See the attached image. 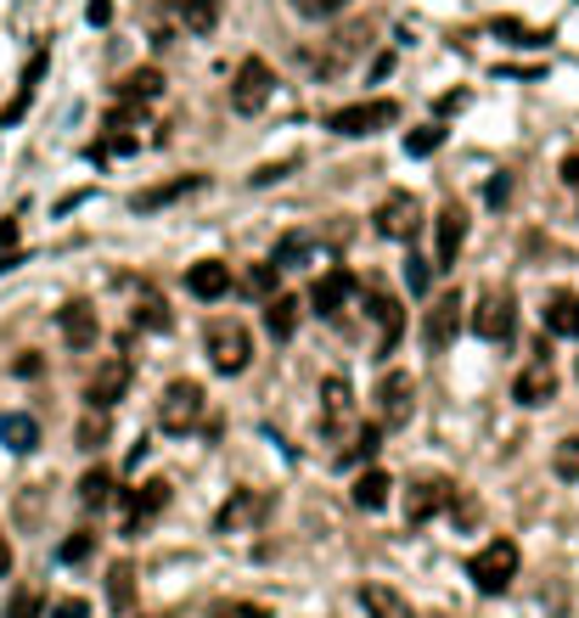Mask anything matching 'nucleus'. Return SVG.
Listing matches in <instances>:
<instances>
[{"mask_svg":"<svg viewBox=\"0 0 579 618\" xmlns=\"http://www.w3.org/2000/svg\"><path fill=\"white\" fill-rule=\"evenodd\" d=\"M467 579H473V590L478 596H507L512 590V579H518V540H489V546H478L473 551V563H467Z\"/></svg>","mask_w":579,"mask_h":618,"instance_id":"1","label":"nucleus"},{"mask_svg":"<svg viewBox=\"0 0 579 618\" xmlns=\"http://www.w3.org/2000/svg\"><path fill=\"white\" fill-rule=\"evenodd\" d=\"M203 348H209V366H214L220 377H242L247 361H254V337H247L242 321H209Z\"/></svg>","mask_w":579,"mask_h":618,"instance_id":"2","label":"nucleus"},{"mask_svg":"<svg viewBox=\"0 0 579 618\" xmlns=\"http://www.w3.org/2000/svg\"><path fill=\"white\" fill-rule=\"evenodd\" d=\"M203 411H209L203 388L181 377V383L163 388V399H158V427L170 433V438H186V433H197V427H203Z\"/></svg>","mask_w":579,"mask_h":618,"instance_id":"3","label":"nucleus"},{"mask_svg":"<svg viewBox=\"0 0 579 618\" xmlns=\"http://www.w3.org/2000/svg\"><path fill=\"white\" fill-rule=\"evenodd\" d=\"M388 124H399V102H394V97H372V102H355V108L326 113V130H333V135H349V141L377 135V130H388Z\"/></svg>","mask_w":579,"mask_h":618,"instance_id":"4","label":"nucleus"},{"mask_svg":"<svg viewBox=\"0 0 579 618\" xmlns=\"http://www.w3.org/2000/svg\"><path fill=\"white\" fill-rule=\"evenodd\" d=\"M271 91H276V68H271L265 57H247V62L236 68V79H231V108H236L242 119H254V113L271 102Z\"/></svg>","mask_w":579,"mask_h":618,"instance_id":"5","label":"nucleus"},{"mask_svg":"<svg viewBox=\"0 0 579 618\" xmlns=\"http://www.w3.org/2000/svg\"><path fill=\"white\" fill-rule=\"evenodd\" d=\"M163 506H170V478H146L141 489H130L124 495V540H141L163 517Z\"/></svg>","mask_w":579,"mask_h":618,"instance_id":"6","label":"nucleus"},{"mask_svg":"<svg viewBox=\"0 0 579 618\" xmlns=\"http://www.w3.org/2000/svg\"><path fill=\"white\" fill-rule=\"evenodd\" d=\"M410 411H417V383H410V372H383L377 377V427H405Z\"/></svg>","mask_w":579,"mask_h":618,"instance_id":"7","label":"nucleus"},{"mask_svg":"<svg viewBox=\"0 0 579 618\" xmlns=\"http://www.w3.org/2000/svg\"><path fill=\"white\" fill-rule=\"evenodd\" d=\"M372 225H377V236H388V242H410V236L423 231V203L410 197V192H388V197L377 203Z\"/></svg>","mask_w":579,"mask_h":618,"instance_id":"8","label":"nucleus"},{"mask_svg":"<svg viewBox=\"0 0 579 618\" xmlns=\"http://www.w3.org/2000/svg\"><path fill=\"white\" fill-rule=\"evenodd\" d=\"M461 321H467V298L461 293H439V304L428 310V326H423L428 355H445V348L461 337Z\"/></svg>","mask_w":579,"mask_h":618,"instance_id":"9","label":"nucleus"},{"mask_svg":"<svg viewBox=\"0 0 579 618\" xmlns=\"http://www.w3.org/2000/svg\"><path fill=\"white\" fill-rule=\"evenodd\" d=\"M512 399H518V405H529V411H540V405H551V399H557V366H551L546 348H535V361L518 372Z\"/></svg>","mask_w":579,"mask_h":618,"instance_id":"10","label":"nucleus"},{"mask_svg":"<svg viewBox=\"0 0 579 618\" xmlns=\"http://www.w3.org/2000/svg\"><path fill=\"white\" fill-rule=\"evenodd\" d=\"M450 500H456V484H450V478H417V484L405 489V523L423 528V523L439 517Z\"/></svg>","mask_w":579,"mask_h":618,"instance_id":"11","label":"nucleus"},{"mask_svg":"<svg viewBox=\"0 0 579 618\" xmlns=\"http://www.w3.org/2000/svg\"><path fill=\"white\" fill-rule=\"evenodd\" d=\"M360 304H366V315H372V321L383 326V343H377V355H394V348H399V337H405V310H399V298H394L388 287H377V282H372Z\"/></svg>","mask_w":579,"mask_h":618,"instance_id":"12","label":"nucleus"},{"mask_svg":"<svg viewBox=\"0 0 579 618\" xmlns=\"http://www.w3.org/2000/svg\"><path fill=\"white\" fill-rule=\"evenodd\" d=\"M260 517H265V495H254V489H231L225 506L214 511V535H242V528H254Z\"/></svg>","mask_w":579,"mask_h":618,"instance_id":"13","label":"nucleus"},{"mask_svg":"<svg viewBox=\"0 0 579 618\" xmlns=\"http://www.w3.org/2000/svg\"><path fill=\"white\" fill-rule=\"evenodd\" d=\"M512 326H518V315H512V298H507V293L478 298V310H473V332H478L484 343H507Z\"/></svg>","mask_w":579,"mask_h":618,"instance_id":"14","label":"nucleus"},{"mask_svg":"<svg viewBox=\"0 0 579 618\" xmlns=\"http://www.w3.org/2000/svg\"><path fill=\"white\" fill-rule=\"evenodd\" d=\"M130 377H135V372H130V361H124V355H113V361H108V366L91 377V388H85L91 411H113V405L130 394Z\"/></svg>","mask_w":579,"mask_h":618,"instance_id":"15","label":"nucleus"},{"mask_svg":"<svg viewBox=\"0 0 579 618\" xmlns=\"http://www.w3.org/2000/svg\"><path fill=\"white\" fill-rule=\"evenodd\" d=\"M203 181H209V174H175V181H163V186L135 192V197H130V209H135V214H158V209H170V203H181V197L203 192Z\"/></svg>","mask_w":579,"mask_h":618,"instance_id":"16","label":"nucleus"},{"mask_svg":"<svg viewBox=\"0 0 579 618\" xmlns=\"http://www.w3.org/2000/svg\"><path fill=\"white\" fill-rule=\"evenodd\" d=\"M349 411H355L349 377H326V383H321V433H326V438H338L344 422H349Z\"/></svg>","mask_w":579,"mask_h":618,"instance_id":"17","label":"nucleus"},{"mask_svg":"<svg viewBox=\"0 0 579 618\" xmlns=\"http://www.w3.org/2000/svg\"><path fill=\"white\" fill-rule=\"evenodd\" d=\"M349 293H355V276L338 264V271H326V276L309 287V310H315L321 321H333V315L344 310V298H349Z\"/></svg>","mask_w":579,"mask_h":618,"instance_id":"18","label":"nucleus"},{"mask_svg":"<svg viewBox=\"0 0 579 618\" xmlns=\"http://www.w3.org/2000/svg\"><path fill=\"white\" fill-rule=\"evenodd\" d=\"M461 242H467V214H461V209H445V214H439V247H434V271H456Z\"/></svg>","mask_w":579,"mask_h":618,"instance_id":"19","label":"nucleus"},{"mask_svg":"<svg viewBox=\"0 0 579 618\" xmlns=\"http://www.w3.org/2000/svg\"><path fill=\"white\" fill-rule=\"evenodd\" d=\"M186 293L214 304V298H225V293H231V271H225L220 259H197L192 271H186Z\"/></svg>","mask_w":579,"mask_h":618,"instance_id":"20","label":"nucleus"},{"mask_svg":"<svg viewBox=\"0 0 579 618\" xmlns=\"http://www.w3.org/2000/svg\"><path fill=\"white\" fill-rule=\"evenodd\" d=\"M57 326H62V337H68L73 348H91V343H96V332H102L91 304H62V310H57Z\"/></svg>","mask_w":579,"mask_h":618,"instance_id":"21","label":"nucleus"},{"mask_svg":"<svg viewBox=\"0 0 579 618\" xmlns=\"http://www.w3.org/2000/svg\"><path fill=\"white\" fill-rule=\"evenodd\" d=\"M0 445H7L12 456H29L40 445V422L23 416V411H7V416H0Z\"/></svg>","mask_w":579,"mask_h":618,"instance_id":"22","label":"nucleus"},{"mask_svg":"<svg viewBox=\"0 0 579 618\" xmlns=\"http://www.w3.org/2000/svg\"><path fill=\"white\" fill-rule=\"evenodd\" d=\"M360 607L372 618H417V607H410L399 590H388V585H360Z\"/></svg>","mask_w":579,"mask_h":618,"instance_id":"23","label":"nucleus"},{"mask_svg":"<svg viewBox=\"0 0 579 618\" xmlns=\"http://www.w3.org/2000/svg\"><path fill=\"white\" fill-rule=\"evenodd\" d=\"M265 332H271L276 343H287V337L298 332V298H293V293L265 298Z\"/></svg>","mask_w":579,"mask_h":618,"instance_id":"24","label":"nucleus"},{"mask_svg":"<svg viewBox=\"0 0 579 618\" xmlns=\"http://www.w3.org/2000/svg\"><path fill=\"white\" fill-rule=\"evenodd\" d=\"M546 332L551 337H579V298L573 293H551L546 298Z\"/></svg>","mask_w":579,"mask_h":618,"instance_id":"25","label":"nucleus"},{"mask_svg":"<svg viewBox=\"0 0 579 618\" xmlns=\"http://www.w3.org/2000/svg\"><path fill=\"white\" fill-rule=\"evenodd\" d=\"M152 97H163V73H158V68H135V73H124V84H119V102L146 108Z\"/></svg>","mask_w":579,"mask_h":618,"instance_id":"26","label":"nucleus"},{"mask_svg":"<svg viewBox=\"0 0 579 618\" xmlns=\"http://www.w3.org/2000/svg\"><path fill=\"white\" fill-rule=\"evenodd\" d=\"M113 489H119V478H113L108 467H91L85 478H79V506H85V511H102V506H113Z\"/></svg>","mask_w":579,"mask_h":618,"instance_id":"27","label":"nucleus"},{"mask_svg":"<svg viewBox=\"0 0 579 618\" xmlns=\"http://www.w3.org/2000/svg\"><path fill=\"white\" fill-rule=\"evenodd\" d=\"M388 495H394V478H388L383 467H372V473L355 478V506H360V511H383Z\"/></svg>","mask_w":579,"mask_h":618,"instance_id":"28","label":"nucleus"},{"mask_svg":"<svg viewBox=\"0 0 579 618\" xmlns=\"http://www.w3.org/2000/svg\"><path fill=\"white\" fill-rule=\"evenodd\" d=\"M489 34H495V40H507V45H518V51H540V45H551V34L524 29L518 18H489Z\"/></svg>","mask_w":579,"mask_h":618,"instance_id":"29","label":"nucleus"},{"mask_svg":"<svg viewBox=\"0 0 579 618\" xmlns=\"http://www.w3.org/2000/svg\"><path fill=\"white\" fill-rule=\"evenodd\" d=\"M108 607L113 612H130L135 607V563H113L108 568Z\"/></svg>","mask_w":579,"mask_h":618,"instance_id":"30","label":"nucleus"},{"mask_svg":"<svg viewBox=\"0 0 579 618\" xmlns=\"http://www.w3.org/2000/svg\"><path fill=\"white\" fill-rule=\"evenodd\" d=\"M181 18L192 34H214L220 29V0H181Z\"/></svg>","mask_w":579,"mask_h":618,"instance_id":"31","label":"nucleus"},{"mask_svg":"<svg viewBox=\"0 0 579 618\" xmlns=\"http://www.w3.org/2000/svg\"><path fill=\"white\" fill-rule=\"evenodd\" d=\"M439 146H445V124H439V119H434V124H423V130H410V135H405V152H410V158H434Z\"/></svg>","mask_w":579,"mask_h":618,"instance_id":"32","label":"nucleus"},{"mask_svg":"<svg viewBox=\"0 0 579 618\" xmlns=\"http://www.w3.org/2000/svg\"><path fill=\"white\" fill-rule=\"evenodd\" d=\"M304 259H309V236H298V231H287V236L276 242V253H271L276 271H293V264H304Z\"/></svg>","mask_w":579,"mask_h":618,"instance_id":"33","label":"nucleus"},{"mask_svg":"<svg viewBox=\"0 0 579 618\" xmlns=\"http://www.w3.org/2000/svg\"><path fill=\"white\" fill-rule=\"evenodd\" d=\"M276 276H282V271H276L271 259H265V264H254V271H247V282H242V287H247V298H276Z\"/></svg>","mask_w":579,"mask_h":618,"instance_id":"34","label":"nucleus"},{"mask_svg":"<svg viewBox=\"0 0 579 618\" xmlns=\"http://www.w3.org/2000/svg\"><path fill=\"white\" fill-rule=\"evenodd\" d=\"M108 445V411H91L79 422V450H102Z\"/></svg>","mask_w":579,"mask_h":618,"instance_id":"35","label":"nucleus"},{"mask_svg":"<svg viewBox=\"0 0 579 618\" xmlns=\"http://www.w3.org/2000/svg\"><path fill=\"white\" fill-rule=\"evenodd\" d=\"M551 473H557V478H568V484L579 478V433L557 445V456H551Z\"/></svg>","mask_w":579,"mask_h":618,"instance_id":"36","label":"nucleus"},{"mask_svg":"<svg viewBox=\"0 0 579 618\" xmlns=\"http://www.w3.org/2000/svg\"><path fill=\"white\" fill-rule=\"evenodd\" d=\"M91 551H96V535H68L62 546H57V557L73 568V563H91Z\"/></svg>","mask_w":579,"mask_h":618,"instance_id":"37","label":"nucleus"},{"mask_svg":"<svg viewBox=\"0 0 579 618\" xmlns=\"http://www.w3.org/2000/svg\"><path fill=\"white\" fill-rule=\"evenodd\" d=\"M40 612H45V596H40L34 585H29V590H18V596L7 601V618H40Z\"/></svg>","mask_w":579,"mask_h":618,"instance_id":"38","label":"nucleus"},{"mask_svg":"<svg viewBox=\"0 0 579 618\" xmlns=\"http://www.w3.org/2000/svg\"><path fill=\"white\" fill-rule=\"evenodd\" d=\"M298 169V158H282V163H265V169H254L247 174V186H276V181H287V174Z\"/></svg>","mask_w":579,"mask_h":618,"instance_id":"39","label":"nucleus"},{"mask_svg":"<svg viewBox=\"0 0 579 618\" xmlns=\"http://www.w3.org/2000/svg\"><path fill=\"white\" fill-rule=\"evenodd\" d=\"M405 282H410V293H428V287H434L428 259H423V253H410V259H405Z\"/></svg>","mask_w":579,"mask_h":618,"instance_id":"40","label":"nucleus"},{"mask_svg":"<svg viewBox=\"0 0 579 618\" xmlns=\"http://www.w3.org/2000/svg\"><path fill=\"white\" fill-rule=\"evenodd\" d=\"M45 68H51V51L40 45V51H34V62L23 68V84H18V91H29V97H34V91H40V79H45Z\"/></svg>","mask_w":579,"mask_h":618,"instance_id":"41","label":"nucleus"},{"mask_svg":"<svg viewBox=\"0 0 579 618\" xmlns=\"http://www.w3.org/2000/svg\"><path fill=\"white\" fill-rule=\"evenodd\" d=\"M135 326L141 332H170V310H163V304H141L135 310Z\"/></svg>","mask_w":579,"mask_h":618,"instance_id":"42","label":"nucleus"},{"mask_svg":"<svg viewBox=\"0 0 579 618\" xmlns=\"http://www.w3.org/2000/svg\"><path fill=\"white\" fill-rule=\"evenodd\" d=\"M349 7V0H293V12H304V18H338Z\"/></svg>","mask_w":579,"mask_h":618,"instance_id":"43","label":"nucleus"},{"mask_svg":"<svg viewBox=\"0 0 579 618\" xmlns=\"http://www.w3.org/2000/svg\"><path fill=\"white\" fill-rule=\"evenodd\" d=\"M214 618H276V612H271L265 601H225Z\"/></svg>","mask_w":579,"mask_h":618,"instance_id":"44","label":"nucleus"},{"mask_svg":"<svg viewBox=\"0 0 579 618\" xmlns=\"http://www.w3.org/2000/svg\"><path fill=\"white\" fill-rule=\"evenodd\" d=\"M377 445H383V427H366L355 445H349V462H372L377 456Z\"/></svg>","mask_w":579,"mask_h":618,"instance_id":"45","label":"nucleus"},{"mask_svg":"<svg viewBox=\"0 0 579 618\" xmlns=\"http://www.w3.org/2000/svg\"><path fill=\"white\" fill-rule=\"evenodd\" d=\"M507 197H512V174H495L489 192H484V203H489V209H507Z\"/></svg>","mask_w":579,"mask_h":618,"instance_id":"46","label":"nucleus"},{"mask_svg":"<svg viewBox=\"0 0 579 618\" xmlns=\"http://www.w3.org/2000/svg\"><path fill=\"white\" fill-rule=\"evenodd\" d=\"M51 618H91V601H85V596H62V601L51 607Z\"/></svg>","mask_w":579,"mask_h":618,"instance_id":"47","label":"nucleus"},{"mask_svg":"<svg viewBox=\"0 0 579 618\" xmlns=\"http://www.w3.org/2000/svg\"><path fill=\"white\" fill-rule=\"evenodd\" d=\"M85 18H91V29H108V23H113V0H91Z\"/></svg>","mask_w":579,"mask_h":618,"instance_id":"48","label":"nucleus"},{"mask_svg":"<svg viewBox=\"0 0 579 618\" xmlns=\"http://www.w3.org/2000/svg\"><path fill=\"white\" fill-rule=\"evenodd\" d=\"M18 236H23L18 220H0V253H18Z\"/></svg>","mask_w":579,"mask_h":618,"instance_id":"49","label":"nucleus"},{"mask_svg":"<svg viewBox=\"0 0 579 618\" xmlns=\"http://www.w3.org/2000/svg\"><path fill=\"white\" fill-rule=\"evenodd\" d=\"M388 73H394V51H383V57L372 62V84H377V79H388Z\"/></svg>","mask_w":579,"mask_h":618,"instance_id":"50","label":"nucleus"},{"mask_svg":"<svg viewBox=\"0 0 579 618\" xmlns=\"http://www.w3.org/2000/svg\"><path fill=\"white\" fill-rule=\"evenodd\" d=\"M12 372H18V377H40V355H23Z\"/></svg>","mask_w":579,"mask_h":618,"instance_id":"51","label":"nucleus"},{"mask_svg":"<svg viewBox=\"0 0 579 618\" xmlns=\"http://www.w3.org/2000/svg\"><path fill=\"white\" fill-rule=\"evenodd\" d=\"M562 186H579V158H562Z\"/></svg>","mask_w":579,"mask_h":618,"instance_id":"52","label":"nucleus"},{"mask_svg":"<svg viewBox=\"0 0 579 618\" xmlns=\"http://www.w3.org/2000/svg\"><path fill=\"white\" fill-rule=\"evenodd\" d=\"M7 574H12V540L0 535V579H7Z\"/></svg>","mask_w":579,"mask_h":618,"instance_id":"53","label":"nucleus"},{"mask_svg":"<svg viewBox=\"0 0 579 618\" xmlns=\"http://www.w3.org/2000/svg\"><path fill=\"white\" fill-rule=\"evenodd\" d=\"M158 618H163V612H158Z\"/></svg>","mask_w":579,"mask_h":618,"instance_id":"54","label":"nucleus"}]
</instances>
